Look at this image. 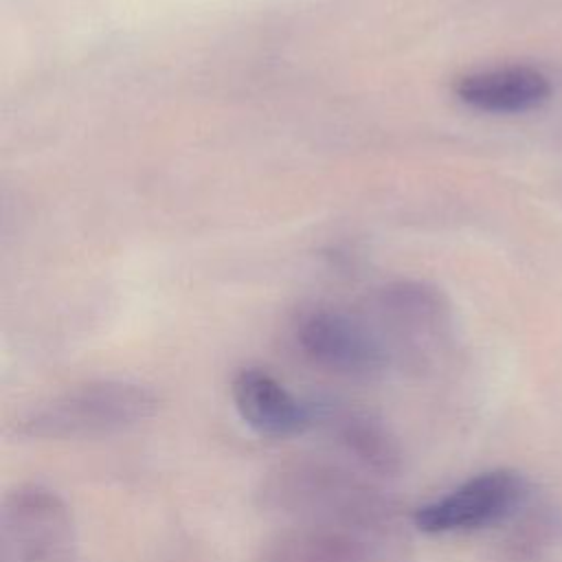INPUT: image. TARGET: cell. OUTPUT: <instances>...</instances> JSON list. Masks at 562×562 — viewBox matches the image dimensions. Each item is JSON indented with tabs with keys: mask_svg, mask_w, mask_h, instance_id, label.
<instances>
[{
	"mask_svg": "<svg viewBox=\"0 0 562 562\" xmlns=\"http://www.w3.org/2000/svg\"><path fill=\"white\" fill-rule=\"evenodd\" d=\"M75 544V516L59 492L24 483L4 494L0 562H70Z\"/></svg>",
	"mask_w": 562,
	"mask_h": 562,
	"instance_id": "obj_3",
	"label": "cell"
},
{
	"mask_svg": "<svg viewBox=\"0 0 562 562\" xmlns=\"http://www.w3.org/2000/svg\"><path fill=\"white\" fill-rule=\"evenodd\" d=\"M314 428H321L349 459L378 476L402 470L397 437L371 413L336 404H314Z\"/></svg>",
	"mask_w": 562,
	"mask_h": 562,
	"instance_id": "obj_9",
	"label": "cell"
},
{
	"mask_svg": "<svg viewBox=\"0 0 562 562\" xmlns=\"http://www.w3.org/2000/svg\"><path fill=\"white\" fill-rule=\"evenodd\" d=\"M457 99L487 114H522L551 97L549 77L529 64H505L472 70L454 81Z\"/></svg>",
	"mask_w": 562,
	"mask_h": 562,
	"instance_id": "obj_8",
	"label": "cell"
},
{
	"mask_svg": "<svg viewBox=\"0 0 562 562\" xmlns=\"http://www.w3.org/2000/svg\"><path fill=\"white\" fill-rule=\"evenodd\" d=\"M231 397L241 422L261 437L285 439L314 428V404L261 367L239 369L231 380Z\"/></svg>",
	"mask_w": 562,
	"mask_h": 562,
	"instance_id": "obj_7",
	"label": "cell"
},
{
	"mask_svg": "<svg viewBox=\"0 0 562 562\" xmlns=\"http://www.w3.org/2000/svg\"><path fill=\"white\" fill-rule=\"evenodd\" d=\"M384 538L334 525L294 522L263 549V562H378Z\"/></svg>",
	"mask_w": 562,
	"mask_h": 562,
	"instance_id": "obj_10",
	"label": "cell"
},
{
	"mask_svg": "<svg viewBox=\"0 0 562 562\" xmlns=\"http://www.w3.org/2000/svg\"><path fill=\"white\" fill-rule=\"evenodd\" d=\"M261 507L294 522L334 525L389 538L400 507L391 496L351 470L327 461H292L268 472L259 490Z\"/></svg>",
	"mask_w": 562,
	"mask_h": 562,
	"instance_id": "obj_1",
	"label": "cell"
},
{
	"mask_svg": "<svg viewBox=\"0 0 562 562\" xmlns=\"http://www.w3.org/2000/svg\"><path fill=\"white\" fill-rule=\"evenodd\" d=\"M156 404V395L136 382H86L24 413L15 424V432L42 441L110 437L149 419Z\"/></svg>",
	"mask_w": 562,
	"mask_h": 562,
	"instance_id": "obj_2",
	"label": "cell"
},
{
	"mask_svg": "<svg viewBox=\"0 0 562 562\" xmlns=\"http://www.w3.org/2000/svg\"><path fill=\"white\" fill-rule=\"evenodd\" d=\"M527 479L509 468L479 472L446 494L419 505L413 525L430 536L468 533L507 520L527 498Z\"/></svg>",
	"mask_w": 562,
	"mask_h": 562,
	"instance_id": "obj_5",
	"label": "cell"
},
{
	"mask_svg": "<svg viewBox=\"0 0 562 562\" xmlns=\"http://www.w3.org/2000/svg\"><path fill=\"white\" fill-rule=\"evenodd\" d=\"M292 338L303 358L342 378L369 380L382 375L393 362L371 323L334 307L301 310Z\"/></svg>",
	"mask_w": 562,
	"mask_h": 562,
	"instance_id": "obj_4",
	"label": "cell"
},
{
	"mask_svg": "<svg viewBox=\"0 0 562 562\" xmlns=\"http://www.w3.org/2000/svg\"><path fill=\"white\" fill-rule=\"evenodd\" d=\"M450 314L441 294L419 283L391 285L378 301V325L373 329L386 345L391 358H422L435 351L448 336Z\"/></svg>",
	"mask_w": 562,
	"mask_h": 562,
	"instance_id": "obj_6",
	"label": "cell"
}]
</instances>
